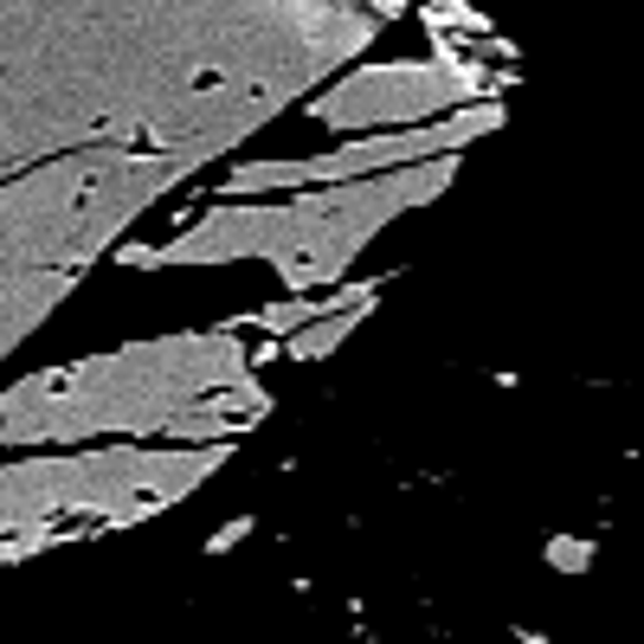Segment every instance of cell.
<instances>
[{
    "label": "cell",
    "mask_w": 644,
    "mask_h": 644,
    "mask_svg": "<svg viewBox=\"0 0 644 644\" xmlns=\"http://www.w3.org/2000/svg\"><path fill=\"white\" fill-rule=\"evenodd\" d=\"M239 407L258 413L265 393L252 387V361L232 341V329H213V336L149 341V348L65 368V374H39L33 387L7 400V432H27V439H65V432H97V425L220 432Z\"/></svg>",
    "instance_id": "cell-1"
},
{
    "label": "cell",
    "mask_w": 644,
    "mask_h": 644,
    "mask_svg": "<svg viewBox=\"0 0 644 644\" xmlns=\"http://www.w3.org/2000/svg\"><path fill=\"white\" fill-rule=\"evenodd\" d=\"M503 110L496 104H471L457 116L439 123H419V129H374L368 142H348L341 155H309V161H258V168H239L232 193H265V188H323V181H361V175H387V168H413L432 155H457L471 136L496 129Z\"/></svg>",
    "instance_id": "cell-3"
},
{
    "label": "cell",
    "mask_w": 644,
    "mask_h": 644,
    "mask_svg": "<svg viewBox=\"0 0 644 644\" xmlns=\"http://www.w3.org/2000/svg\"><path fill=\"white\" fill-rule=\"evenodd\" d=\"M477 97V77L464 65H368L323 91L316 110L336 129H407L419 116H445L452 104Z\"/></svg>",
    "instance_id": "cell-4"
},
{
    "label": "cell",
    "mask_w": 644,
    "mask_h": 644,
    "mask_svg": "<svg viewBox=\"0 0 644 644\" xmlns=\"http://www.w3.org/2000/svg\"><path fill=\"white\" fill-rule=\"evenodd\" d=\"M457 175V155H432L413 168H387L361 181H323L297 193L291 207H213L193 232H181L149 265H213V258H271L291 284H336L348 258L374 239L387 220L432 200Z\"/></svg>",
    "instance_id": "cell-2"
}]
</instances>
